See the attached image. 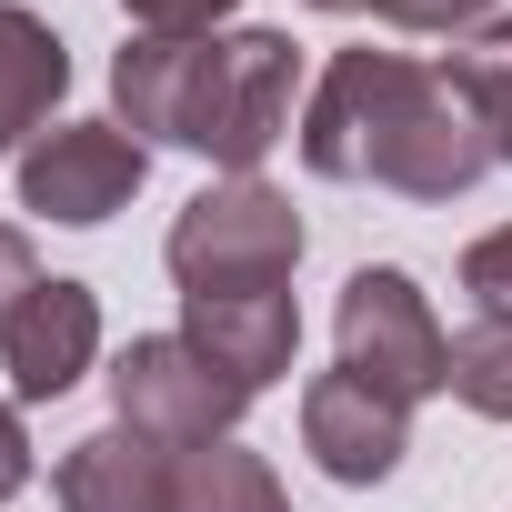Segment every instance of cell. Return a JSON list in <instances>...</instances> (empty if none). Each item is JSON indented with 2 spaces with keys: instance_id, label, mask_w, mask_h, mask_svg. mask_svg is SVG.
Here are the masks:
<instances>
[{
  "instance_id": "1",
  "label": "cell",
  "mask_w": 512,
  "mask_h": 512,
  "mask_svg": "<svg viewBox=\"0 0 512 512\" xmlns=\"http://www.w3.org/2000/svg\"><path fill=\"white\" fill-rule=\"evenodd\" d=\"M302 171L312 181H382L402 201H462L492 171V131L442 61L402 51H332L302 91Z\"/></svg>"
},
{
  "instance_id": "2",
  "label": "cell",
  "mask_w": 512,
  "mask_h": 512,
  "mask_svg": "<svg viewBox=\"0 0 512 512\" xmlns=\"http://www.w3.org/2000/svg\"><path fill=\"white\" fill-rule=\"evenodd\" d=\"M302 51L292 31H141L111 61V111L151 151H191L211 171H262V151L292 131Z\"/></svg>"
},
{
  "instance_id": "3",
  "label": "cell",
  "mask_w": 512,
  "mask_h": 512,
  "mask_svg": "<svg viewBox=\"0 0 512 512\" xmlns=\"http://www.w3.org/2000/svg\"><path fill=\"white\" fill-rule=\"evenodd\" d=\"M161 262L181 292H251V282H292L302 262V211L292 191H272L262 171H241V181H201L171 231H161Z\"/></svg>"
},
{
  "instance_id": "4",
  "label": "cell",
  "mask_w": 512,
  "mask_h": 512,
  "mask_svg": "<svg viewBox=\"0 0 512 512\" xmlns=\"http://www.w3.org/2000/svg\"><path fill=\"white\" fill-rule=\"evenodd\" d=\"M332 342H342V372L372 382V392H392L402 412L432 402V392H452V332L432 322L422 282L392 272V262H362V272L342 282V302H332Z\"/></svg>"
},
{
  "instance_id": "5",
  "label": "cell",
  "mask_w": 512,
  "mask_h": 512,
  "mask_svg": "<svg viewBox=\"0 0 512 512\" xmlns=\"http://www.w3.org/2000/svg\"><path fill=\"white\" fill-rule=\"evenodd\" d=\"M101 382H111V422H131V432H151V442H171V452L231 442V422H241V402H251V392H231L181 332H131Z\"/></svg>"
},
{
  "instance_id": "6",
  "label": "cell",
  "mask_w": 512,
  "mask_h": 512,
  "mask_svg": "<svg viewBox=\"0 0 512 512\" xmlns=\"http://www.w3.org/2000/svg\"><path fill=\"white\" fill-rule=\"evenodd\" d=\"M151 181V151L121 121H51L21 151V211L61 221V231H101L111 211H131Z\"/></svg>"
},
{
  "instance_id": "7",
  "label": "cell",
  "mask_w": 512,
  "mask_h": 512,
  "mask_svg": "<svg viewBox=\"0 0 512 512\" xmlns=\"http://www.w3.org/2000/svg\"><path fill=\"white\" fill-rule=\"evenodd\" d=\"M181 342H191L231 392H272V382L302 362V302H292V282L181 292Z\"/></svg>"
},
{
  "instance_id": "8",
  "label": "cell",
  "mask_w": 512,
  "mask_h": 512,
  "mask_svg": "<svg viewBox=\"0 0 512 512\" xmlns=\"http://www.w3.org/2000/svg\"><path fill=\"white\" fill-rule=\"evenodd\" d=\"M302 452H312L332 482L372 492V482L402 472V452H412V412H402L392 392L352 382V372H322V382H302Z\"/></svg>"
},
{
  "instance_id": "9",
  "label": "cell",
  "mask_w": 512,
  "mask_h": 512,
  "mask_svg": "<svg viewBox=\"0 0 512 512\" xmlns=\"http://www.w3.org/2000/svg\"><path fill=\"white\" fill-rule=\"evenodd\" d=\"M0 362H11V402H61V392H81L91 362H101V292L51 272V282L21 302V322L0 332Z\"/></svg>"
},
{
  "instance_id": "10",
  "label": "cell",
  "mask_w": 512,
  "mask_h": 512,
  "mask_svg": "<svg viewBox=\"0 0 512 512\" xmlns=\"http://www.w3.org/2000/svg\"><path fill=\"white\" fill-rule=\"evenodd\" d=\"M171 482H181V452L151 442V432H131V422L81 432L61 452V472H51L61 512H171Z\"/></svg>"
},
{
  "instance_id": "11",
  "label": "cell",
  "mask_w": 512,
  "mask_h": 512,
  "mask_svg": "<svg viewBox=\"0 0 512 512\" xmlns=\"http://www.w3.org/2000/svg\"><path fill=\"white\" fill-rule=\"evenodd\" d=\"M61 91H71V51H61V31H51L41 11H21V0H0V161L31 151V141L51 131Z\"/></svg>"
},
{
  "instance_id": "12",
  "label": "cell",
  "mask_w": 512,
  "mask_h": 512,
  "mask_svg": "<svg viewBox=\"0 0 512 512\" xmlns=\"http://www.w3.org/2000/svg\"><path fill=\"white\" fill-rule=\"evenodd\" d=\"M171 512H292V492L251 442H201V452H181Z\"/></svg>"
},
{
  "instance_id": "13",
  "label": "cell",
  "mask_w": 512,
  "mask_h": 512,
  "mask_svg": "<svg viewBox=\"0 0 512 512\" xmlns=\"http://www.w3.org/2000/svg\"><path fill=\"white\" fill-rule=\"evenodd\" d=\"M452 402L482 422H512V312H472L452 332Z\"/></svg>"
},
{
  "instance_id": "14",
  "label": "cell",
  "mask_w": 512,
  "mask_h": 512,
  "mask_svg": "<svg viewBox=\"0 0 512 512\" xmlns=\"http://www.w3.org/2000/svg\"><path fill=\"white\" fill-rule=\"evenodd\" d=\"M452 81H462V101L482 111V131H492V161H512V11H492L452 61H442Z\"/></svg>"
},
{
  "instance_id": "15",
  "label": "cell",
  "mask_w": 512,
  "mask_h": 512,
  "mask_svg": "<svg viewBox=\"0 0 512 512\" xmlns=\"http://www.w3.org/2000/svg\"><path fill=\"white\" fill-rule=\"evenodd\" d=\"M492 11H502V0H372V21H392V31H452V41H472Z\"/></svg>"
},
{
  "instance_id": "16",
  "label": "cell",
  "mask_w": 512,
  "mask_h": 512,
  "mask_svg": "<svg viewBox=\"0 0 512 512\" xmlns=\"http://www.w3.org/2000/svg\"><path fill=\"white\" fill-rule=\"evenodd\" d=\"M462 292H472V312H512V221L462 251Z\"/></svg>"
},
{
  "instance_id": "17",
  "label": "cell",
  "mask_w": 512,
  "mask_h": 512,
  "mask_svg": "<svg viewBox=\"0 0 512 512\" xmlns=\"http://www.w3.org/2000/svg\"><path fill=\"white\" fill-rule=\"evenodd\" d=\"M41 292V251H31V231L21 221H0V332L21 322V302Z\"/></svg>"
},
{
  "instance_id": "18",
  "label": "cell",
  "mask_w": 512,
  "mask_h": 512,
  "mask_svg": "<svg viewBox=\"0 0 512 512\" xmlns=\"http://www.w3.org/2000/svg\"><path fill=\"white\" fill-rule=\"evenodd\" d=\"M121 11H131L141 31H211V21L241 11V0H121Z\"/></svg>"
},
{
  "instance_id": "19",
  "label": "cell",
  "mask_w": 512,
  "mask_h": 512,
  "mask_svg": "<svg viewBox=\"0 0 512 512\" xmlns=\"http://www.w3.org/2000/svg\"><path fill=\"white\" fill-rule=\"evenodd\" d=\"M31 482V432H21V402H0V502Z\"/></svg>"
},
{
  "instance_id": "20",
  "label": "cell",
  "mask_w": 512,
  "mask_h": 512,
  "mask_svg": "<svg viewBox=\"0 0 512 512\" xmlns=\"http://www.w3.org/2000/svg\"><path fill=\"white\" fill-rule=\"evenodd\" d=\"M312 11H372V0H312Z\"/></svg>"
}]
</instances>
